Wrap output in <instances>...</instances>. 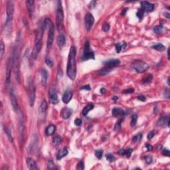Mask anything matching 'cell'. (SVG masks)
<instances>
[{"mask_svg":"<svg viewBox=\"0 0 170 170\" xmlns=\"http://www.w3.org/2000/svg\"><path fill=\"white\" fill-rule=\"evenodd\" d=\"M13 13H14V3L12 1H8L7 2L6 21L4 25V32L6 34L11 33Z\"/></svg>","mask_w":170,"mask_h":170,"instance_id":"4","label":"cell"},{"mask_svg":"<svg viewBox=\"0 0 170 170\" xmlns=\"http://www.w3.org/2000/svg\"><path fill=\"white\" fill-rule=\"evenodd\" d=\"M142 9L143 11H152L154 9V4H152L151 3L147 2V1H142L141 2Z\"/></svg>","mask_w":170,"mask_h":170,"instance_id":"19","label":"cell"},{"mask_svg":"<svg viewBox=\"0 0 170 170\" xmlns=\"http://www.w3.org/2000/svg\"><path fill=\"white\" fill-rule=\"evenodd\" d=\"M61 138L60 136H56L53 138V143L55 145H59L61 142Z\"/></svg>","mask_w":170,"mask_h":170,"instance_id":"35","label":"cell"},{"mask_svg":"<svg viewBox=\"0 0 170 170\" xmlns=\"http://www.w3.org/2000/svg\"><path fill=\"white\" fill-rule=\"evenodd\" d=\"M94 23V18L93 15L91 13H88L85 16V25H86V28L88 31H89L90 29H91Z\"/></svg>","mask_w":170,"mask_h":170,"instance_id":"13","label":"cell"},{"mask_svg":"<svg viewBox=\"0 0 170 170\" xmlns=\"http://www.w3.org/2000/svg\"><path fill=\"white\" fill-rule=\"evenodd\" d=\"M106 160H108V162H114V160H115V158H114V155H113L112 154H111V153H108V154H106Z\"/></svg>","mask_w":170,"mask_h":170,"instance_id":"38","label":"cell"},{"mask_svg":"<svg viewBox=\"0 0 170 170\" xmlns=\"http://www.w3.org/2000/svg\"><path fill=\"white\" fill-rule=\"evenodd\" d=\"M25 125L23 122V114L22 116H20V120H19V140L20 144H23L24 141V135H25Z\"/></svg>","mask_w":170,"mask_h":170,"instance_id":"10","label":"cell"},{"mask_svg":"<svg viewBox=\"0 0 170 170\" xmlns=\"http://www.w3.org/2000/svg\"><path fill=\"white\" fill-rule=\"evenodd\" d=\"M104 64L106 68H108V69H110V70H112L113 68L120 65V61L118 60V59H111V60H107L106 62H104Z\"/></svg>","mask_w":170,"mask_h":170,"instance_id":"15","label":"cell"},{"mask_svg":"<svg viewBox=\"0 0 170 170\" xmlns=\"http://www.w3.org/2000/svg\"><path fill=\"white\" fill-rule=\"evenodd\" d=\"M76 55H77L76 47L75 46H72L69 52L67 67H66V75L72 81H74L76 79V75H77Z\"/></svg>","mask_w":170,"mask_h":170,"instance_id":"2","label":"cell"},{"mask_svg":"<svg viewBox=\"0 0 170 170\" xmlns=\"http://www.w3.org/2000/svg\"><path fill=\"white\" fill-rule=\"evenodd\" d=\"M112 99L114 100H117L118 99V98L117 96H114V97L112 98Z\"/></svg>","mask_w":170,"mask_h":170,"instance_id":"59","label":"cell"},{"mask_svg":"<svg viewBox=\"0 0 170 170\" xmlns=\"http://www.w3.org/2000/svg\"><path fill=\"white\" fill-rule=\"evenodd\" d=\"M102 155H103V150L101 149H97L95 151V156L98 159H101L102 158Z\"/></svg>","mask_w":170,"mask_h":170,"instance_id":"36","label":"cell"},{"mask_svg":"<svg viewBox=\"0 0 170 170\" xmlns=\"http://www.w3.org/2000/svg\"><path fill=\"white\" fill-rule=\"evenodd\" d=\"M134 92V88H129V89L124 90V93H132Z\"/></svg>","mask_w":170,"mask_h":170,"instance_id":"53","label":"cell"},{"mask_svg":"<svg viewBox=\"0 0 170 170\" xmlns=\"http://www.w3.org/2000/svg\"><path fill=\"white\" fill-rule=\"evenodd\" d=\"M55 35V27L53 23L50 26L49 28V35H48L47 39V49H50L51 48V46L53 45V42L54 39Z\"/></svg>","mask_w":170,"mask_h":170,"instance_id":"11","label":"cell"},{"mask_svg":"<svg viewBox=\"0 0 170 170\" xmlns=\"http://www.w3.org/2000/svg\"><path fill=\"white\" fill-rule=\"evenodd\" d=\"M26 163H27V167L29 168V170H38L39 168H38L37 164L36 163V162L35 160L32 159L31 158H27L26 159Z\"/></svg>","mask_w":170,"mask_h":170,"instance_id":"17","label":"cell"},{"mask_svg":"<svg viewBox=\"0 0 170 170\" xmlns=\"http://www.w3.org/2000/svg\"><path fill=\"white\" fill-rule=\"evenodd\" d=\"M145 162H146V164H151V162H152V158H151V156H147L145 158Z\"/></svg>","mask_w":170,"mask_h":170,"instance_id":"47","label":"cell"},{"mask_svg":"<svg viewBox=\"0 0 170 170\" xmlns=\"http://www.w3.org/2000/svg\"><path fill=\"white\" fill-rule=\"evenodd\" d=\"M66 43V37L64 35L60 34L57 38V45H58L60 47H62L65 45Z\"/></svg>","mask_w":170,"mask_h":170,"instance_id":"24","label":"cell"},{"mask_svg":"<svg viewBox=\"0 0 170 170\" xmlns=\"http://www.w3.org/2000/svg\"><path fill=\"white\" fill-rule=\"evenodd\" d=\"M106 92V90L104 88H102L101 89H100V92H101L102 94H104Z\"/></svg>","mask_w":170,"mask_h":170,"instance_id":"57","label":"cell"},{"mask_svg":"<svg viewBox=\"0 0 170 170\" xmlns=\"http://www.w3.org/2000/svg\"><path fill=\"white\" fill-rule=\"evenodd\" d=\"M13 68V55L11 54V57L9 58L7 64V69H6V75H5V82L6 85H9L10 83L11 80V71Z\"/></svg>","mask_w":170,"mask_h":170,"instance_id":"9","label":"cell"},{"mask_svg":"<svg viewBox=\"0 0 170 170\" xmlns=\"http://www.w3.org/2000/svg\"><path fill=\"white\" fill-rule=\"evenodd\" d=\"M154 135H155L154 132H149L148 133V134H147V139L151 140L152 138L154 137Z\"/></svg>","mask_w":170,"mask_h":170,"instance_id":"50","label":"cell"},{"mask_svg":"<svg viewBox=\"0 0 170 170\" xmlns=\"http://www.w3.org/2000/svg\"><path fill=\"white\" fill-rule=\"evenodd\" d=\"M3 129H4L5 132V134H6L7 136V138H8V139H9V142H13V137H12V136H11V134L10 130H9L7 128H6L5 126L3 127Z\"/></svg>","mask_w":170,"mask_h":170,"instance_id":"32","label":"cell"},{"mask_svg":"<svg viewBox=\"0 0 170 170\" xmlns=\"http://www.w3.org/2000/svg\"><path fill=\"white\" fill-rule=\"evenodd\" d=\"M36 88L34 82L32 78H30L28 81V95H29V104L31 107H33L35 101Z\"/></svg>","mask_w":170,"mask_h":170,"instance_id":"5","label":"cell"},{"mask_svg":"<svg viewBox=\"0 0 170 170\" xmlns=\"http://www.w3.org/2000/svg\"><path fill=\"white\" fill-rule=\"evenodd\" d=\"M41 84L43 86H45L47 83L48 73L45 69H41Z\"/></svg>","mask_w":170,"mask_h":170,"instance_id":"21","label":"cell"},{"mask_svg":"<svg viewBox=\"0 0 170 170\" xmlns=\"http://www.w3.org/2000/svg\"><path fill=\"white\" fill-rule=\"evenodd\" d=\"M136 15H137V17L139 18L140 20H142V18L143 17V10L142 9H140L138 11L137 13H136Z\"/></svg>","mask_w":170,"mask_h":170,"instance_id":"41","label":"cell"},{"mask_svg":"<svg viewBox=\"0 0 170 170\" xmlns=\"http://www.w3.org/2000/svg\"><path fill=\"white\" fill-rule=\"evenodd\" d=\"M0 58L1 59H2L3 57V55H4V52H5V45L3 42L1 41V45H0Z\"/></svg>","mask_w":170,"mask_h":170,"instance_id":"34","label":"cell"},{"mask_svg":"<svg viewBox=\"0 0 170 170\" xmlns=\"http://www.w3.org/2000/svg\"><path fill=\"white\" fill-rule=\"evenodd\" d=\"M45 29L44 25L40 26L35 34V45L33 48V52L31 53V60H35L38 54L42 47V37L43 36V31Z\"/></svg>","mask_w":170,"mask_h":170,"instance_id":"3","label":"cell"},{"mask_svg":"<svg viewBox=\"0 0 170 170\" xmlns=\"http://www.w3.org/2000/svg\"><path fill=\"white\" fill-rule=\"evenodd\" d=\"M112 116L114 117L117 116H123L125 114L124 110L120 108H114L112 111Z\"/></svg>","mask_w":170,"mask_h":170,"instance_id":"22","label":"cell"},{"mask_svg":"<svg viewBox=\"0 0 170 170\" xmlns=\"http://www.w3.org/2000/svg\"><path fill=\"white\" fill-rule=\"evenodd\" d=\"M102 29L105 32H108L109 31V29H110V25H109V24L106 23H104L103 26H102Z\"/></svg>","mask_w":170,"mask_h":170,"instance_id":"45","label":"cell"},{"mask_svg":"<svg viewBox=\"0 0 170 170\" xmlns=\"http://www.w3.org/2000/svg\"><path fill=\"white\" fill-rule=\"evenodd\" d=\"M45 62L46 64H47L49 67H52V66H53V62L52 60L50 58H49V57H47V58H46L45 60Z\"/></svg>","mask_w":170,"mask_h":170,"instance_id":"43","label":"cell"},{"mask_svg":"<svg viewBox=\"0 0 170 170\" xmlns=\"http://www.w3.org/2000/svg\"><path fill=\"white\" fill-rule=\"evenodd\" d=\"M26 5H27V10H28L30 17H33L34 11H35V1L33 0H27L26 1Z\"/></svg>","mask_w":170,"mask_h":170,"instance_id":"16","label":"cell"},{"mask_svg":"<svg viewBox=\"0 0 170 170\" xmlns=\"http://www.w3.org/2000/svg\"><path fill=\"white\" fill-rule=\"evenodd\" d=\"M77 169L79 170H84V164H83V161H81L79 163L78 166H77Z\"/></svg>","mask_w":170,"mask_h":170,"instance_id":"49","label":"cell"},{"mask_svg":"<svg viewBox=\"0 0 170 170\" xmlns=\"http://www.w3.org/2000/svg\"><path fill=\"white\" fill-rule=\"evenodd\" d=\"M132 151L133 149L132 148H128V149H126V154H125V156H126L127 158H130Z\"/></svg>","mask_w":170,"mask_h":170,"instance_id":"44","label":"cell"},{"mask_svg":"<svg viewBox=\"0 0 170 170\" xmlns=\"http://www.w3.org/2000/svg\"><path fill=\"white\" fill-rule=\"evenodd\" d=\"M142 138V134L141 133H139L138 134L135 135L133 137L132 140L134 143H138V142H139L141 140Z\"/></svg>","mask_w":170,"mask_h":170,"instance_id":"33","label":"cell"},{"mask_svg":"<svg viewBox=\"0 0 170 170\" xmlns=\"http://www.w3.org/2000/svg\"><path fill=\"white\" fill-rule=\"evenodd\" d=\"M67 154H68V150H67V149L66 148H63V149H60V151L58 152L57 156V159L60 160L62 158L65 157Z\"/></svg>","mask_w":170,"mask_h":170,"instance_id":"25","label":"cell"},{"mask_svg":"<svg viewBox=\"0 0 170 170\" xmlns=\"http://www.w3.org/2000/svg\"><path fill=\"white\" fill-rule=\"evenodd\" d=\"M166 29L164 27L162 26V25H158V26H156L154 28V31L157 34H162L166 32Z\"/></svg>","mask_w":170,"mask_h":170,"instance_id":"28","label":"cell"},{"mask_svg":"<svg viewBox=\"0 0 170 170\" xmlns=\"http://www.w3.org/2000/svg\"><path fill=\"white\" fill-rule=\"evenodd\" d=\"M21 36L19 33L18 37L17 38L15 45L13 50L12 53L13 57V69H14L15 77L16 78L17 82H19L20 79V54H21Z\"/></svg>","mask_w":170,"mask_h":170,"instance_id":"1","label":"cell"},{"mask_svg":"<svg viewBox=\"0 0 170 170\" xmlns=\"http://www.w3.org/2000/svg\"><path fill=\"white\" fill-rule=\"evenodd\" d=\"M82 89L86 90H90L91 89V88H90V86L89 85H86L84 87L82 88Z\"/></svg>","mask_w":170,"mask_h":170,"instance_id":"56","label":"cell"},{"mask_svg":"<svg viewBox=\"0 0 170 170\" xmlns=\"http://www.w3.org/2000/svg\"><path fill=\"white\" fill-rule=\"evenodd\" d=\"M127 47L126 43H119L116 44V52L118 53H120L123 51L124 49H125Z\"/></svg>","mask_w":170,"mask_h":170,"instance_id":"27","label":"cell"},{"mask_svg":"<svg viewBox=\"0 0 170 170\" xmlns=\"http://www.w3.org/2000/svg\"><path fill=\"white\" fill-rule=\"evenodd\" d=\"M145 147H146V148H147L148 151H151V149H153V147L150 144H148V143L145 144Z\"/></svg>","mask_w":170,"mask_h":170,"instance_id":"55","label":"cell"},{"mask_svg":"<svg viewBox=\"0 0 170 170\" xmlns=\"http://www.w3.org/2000/svg\"><path fill=\"white\" fill-rule=\"evenodd\" d=\"M138 120V115L136 114H133L132 117V120H131V126H134L136 125V122H137Z\"/></svg>","mask_w":170,"mask_h":170,"instance_id":"37","label":"cell"},{"mask_svg":"<svg viewBox=\"0 0 170 170\" xmlns=\"http://www.w3.org/2000/svg\"><path fill=\"white\" fill-rule=\"evenodd\" d=\"M55 131H56V126L53 124H51L47 127L45 130V134L48 136H51L54 134Z\"/></svg>","mask_w":170,"mask_h":170,"instance_id":"23","label":"cell"},{"mask_svg":"<svg viewBox=\"0 0 170 170\" xmlns=\"http://www.w3.org/2000/svg\"><path fill=\"white\" fill-rule=\"evenodd\" d=\"M164 14H165V15H166V17H167V18H168V19H170V13H167V12H166V13H164Z\"/></svg>","mask_w":170,"mask_h":170,"instance_id":"58","label":"cell"},{"mask_svg":"<svg viewBox=\"0 0 170 170\" xmlns=\"http://www.w3.org/2000/svg\"><path fill=\"white\" fill-rule=\"evenodd\" d=\"M96 4V2L95 1H91L89 3V7L90 8H94L95 7Z\"/></svg>","mask_w":170,"mask_h":170,"instance_id":"54","label":"cell"},{"mask_svg":"<svg viewBox=\"0 0 170 170\" xmlns=\"http://www.w3.org/2000/svg\"><path fill=\"white\" fill-rule=\"evenodd\" d=\"M152 79H153V77H152V75H148V76H147V77H145V79H143V83H149V82H151V80H152Z\"/></svg>","mask_w":170,"mask_h":170,"instance_id":"42","label":"cell"},{"mask_svg":"<svg viewBox=\"0 0 170 170\" xmlns=\"http://www.w3.org/2000/svg\"><path fill=\"white\" fill-rule=\"evenodd\" d=\"M151 48L155 50H157L158 51H164V50L166 49V47L164 45H162V43H158L157 45H155L152 46Z\"/></svg>","mask_w":170,"mask_h":170,"instance_id":"31","label":"cell"},{"mask_svg":"<svg viewBox=\"0 0 170 170\" xmlns=\"http://www.w3.org/2000/svg\"><path fill=\"white\" fill-rule=\"evenodd\" d=\"M73 98V92L69 90H67L65 91L64 94H63V96H62V102H64V104H68L69 102L71 101V100Z\"/></svg>","mask_w":170,"mask_h":170,"instance_id":"18","label":"cell"},{"mask_svg":"<svg viewBox=\"0 0 170 170\" xmlns=\"http://www.w3.org/2000/svg\"><path fill=\"white\" fill-rule=\"evenodd\" d=\"M50 101L53 104H56L58 103L59 102V100H58V96H57V94L56 88L55 86H51V88H50Z\"/></svg>","mask_w":170,"mask_h":170,"instance_id":"12","label":"cell"},{"mask_svg":"<svg viewBox=\"0 0 170 170\" xmlns=\"http://www.w3.org/2000/svg\"><path fill=\"white\" fill-rule=\"evenodd\" d=\"M168 120L169 119L167 117H166V116H162L159 119V120L158 121L157 125H158V126H163L166 124V123L168 122Z\"/></svg>","mask_w":170,"mask_h":170,"instance_id":"30","label":"cell"},{"mask_svg":"<svg viewBox=\"0 0 170 170\" xmlns=\"http://www.w3.org/2000/svg\"><path fill=\"white\" fill-rule=\"evenodd\" d=\"M71 114H72V110L69 108H63L61 111V116L64 120H66L70 118Z\"/></svg>","mask_w":170,"mask_h":170,"instance_id":"20","label":"cell"},{"mask_svg":"<svg viewBox=\"0 0 170 170\" xmlns=\"http://www.w3.org/2000/svg\"><path fill=\"white\" fill-rule=\"evenodd\" d=\"M75 124L76 126H81L82 124V120H81L80 118H77L75 120Z\"/></svg>","mask_w":170,"mask_h":170,"instance_id":"48","label":"cell"},{"mask_svg":"<svg viewBox=\"0 0 170 170\" xmlns=\"http://www.w3.org/2000/svg\"><path fill=\"white\" fill-rule=\"evenodd\" d=\"M168 85H170V78H168Z\"/></svg>","mask_w":170,"mask_h":170,"instance_id":"61","label":"cell"},{"mask_svg":"<svg viewBox=\"0 0 170 170\" xmlns=\"http://www.w3.org/2000/svg\"><path fill=\"white\" fill-rule=\"evenodd\" d=\"M127 9H125L124 10H123V11H123V13H122V14L124 15L125 13H126V10H127Z\"/></svg>","mask_w":170,"mask_h":170,"instance_id":"60","label":"cell"},{"mask_svg":"<svg viewBox=\"0 0 170 170\" xmlns=\"http://www.w3.org/2000/svg\"><path fill=\"white\" fill-rule=\"evenodd\" d=\"M47 168L49 170H55V169H56V167H55L54 162H53L51 160H49L47 164Z\"/></svg>","mask_w":170,"mask_h":170,"instance_id":"39","label":"cell"},{"mask_svg":"<svg viewBox=\"0 0 170 170\" xmlns=\"http://www.w3.org/2000/svg\"><path fill=\"white\" fill-rule=\"evenodd\" d=\"M162 154H163L164 156L169 157V156H170V151H169V149H168L167 148H164V149H163V151H162Z\"/></svg>","mask_w":170,"mask_h":170,"instance_id":"46","label":"cell"},{"mask_svg":"<svg viewBox=\"0 0 170 170\" xmlns=\"http://www.w3.org/2000/svg\"><path fill=\"white\" fill-rule=\"evenodd\" d=\"M132 66L138 73H143L149 69V64H147L143 60H135L132 63Z\"/></svg>","mask_w":170,"mask_h":170,"instance_id":"7","label":"cell"},{"mask_svg":"<svg viewBox=\"0 0 170 170\" xmlns=\"http://www.w3.org/2000/svg\"><path fill=\"white\" fill-rule=\"evenodd\" d=\"M90 59H94V53L90 46L88 41L85 42L83 49V53L82 55V60H88Z\"/></svg>","mask_w":170,"mask_h":170,"instance_id":"8","label":"cell"},{"mask_svg":"<svg viewBox=\"0 0 170 170\" xmlns=\"http://www.w3.org/2000/svg\"><path fill=\"white\" fill-rule=\"evenodd\" d=\"M138 99L140 100H141V101H142V102H144V101H145L146 98H145L143 95H140L138 96Z\"/></svg>","mask_w":170,"mask_h":170,"instance_id":"52","label":"cell"},{"mask_svg":"<svg viewBox=\"0 0 170 170\" xmlns=\"http://www.w3.org/2000/svg\"><path fill=\"white\" fill-rule=\"evenodd\" d=\"M122 122V119H120V120L117 122V123H116V125H115V126H114V130H115V131L118 132V131H119L120 130Z\"/></svg>","mask_w":170,"mask_h":170,"instance_id":"40","label":"cell"},{"mask_svg":"<svg viewBox=\"0 0 170 170\" xmlns=\"http://www.w3.org/2000/svg\"><path fill=\"white\" fill-rule=\"evenodd\" d=\"M47 109V101L45 100H43L41 102V104L39 106V113L40 114H44L46 112Z\"/></svg>","mask_w":170,"mask_h":170,"instance_id":"26","label":"cell"},{"mask_svg":"<svg viewBox=\"0 0 170 170\" xmlns=\"http://www.w3.org/2000/svg\"><path fill=\"white\" fill-rule=\"evenodd\" d=\"M94 108L93 104H88L86 106H85L84 109L83 110V112H82V114H83V116H86L88 114V113L91 110H92Z\"/></svg>","mask_w":170,"mask_h":170,"instance_id":"29","label":"cell"},{"mask_svg":"<svg viewBox=\"0 0 170 170\" xmlns=\"http://www.w3.org/2000/svg\"><path fill=\"white\" fill-rule=\"evenodd\" d=\"M63 19H64V13L62 10L61 1H58L57 2L56 8V23L58 30H60L62 27Z\"/></svg>","mask_w":170,"mask_h":170,"instance_id":"6","label":"cell"},{"mask_svg":"<svg viewBox=\"0 0 170 170\" xmlns=\"http://www.w3.org/2000/svg\"><path fill=\"white\" fill-rule=\"evenodd\" d=\"M118 154L120 156H125V154H126V149H121L120 151H118Z\"/></svg>","mask_w":170,"mask_h":170,"instance_id":"51","label":"cell"},{"mask_svg":"<svg viewBox=\"0 0 170 170\" xmlns=\"http://www.w3.org/2000/svg\"><path fill=\"white\" fill-rule=\"evenodd\" d=\"M9 96H10L11 103V105L13 106V110L15 112H17L18 110V108H19V105H18V102H17V99L15 95L14 92H13V89L10 90Z\"/></svg>","mask_w":170,"mask_h":170,"instance_id":"14","label":"cell"}]
</instances>
